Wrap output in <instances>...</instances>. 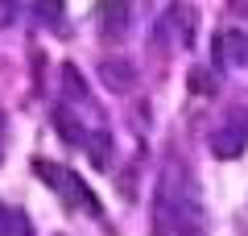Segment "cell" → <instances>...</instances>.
Instances as JSON below:
<instances>
[{"instance_id":"cell-9","label":"cell","mask_w":248,"mask_h":236,"mask_svg":"<svg viewBox=\"0 0 248 236\" xmlns=\"http://www.w3.org/2000/svg\"><path fill=\"white\" fill-rule=\"evenodd\" d=\"M37 17H46V21H58L62 17V0H37Z\"/></svg>"},{"instance_id":"cell-6","label":"cell","mask_w":248,"mask_h":236,"mask_svg":"<svg viewBox=\"0 0 248 236\" xmlns=\"http://www.w3.org/2000/svg\"><path fill=\"white\" fill-rule=\"evenodd\" d=\"M62 87H66V96H71V100H87V79H83V70L75 67V62L62 67Z\"/></svg>"},{"instance_id":"cell-5","label":"cell","mask_w":248,"mask_h":236,"mask_svg":"<svg viewBox=\"0 0 248 236\" xmlns=\"http://www.w3.org/2000/svg\"><path fill=\"white\" fill-rule=\"evenodd\" d=\"M186 87L195 96H215V70L211 67H190L186 70Z\"/></svg>"},{"instance_id":"cell-7","label":"cell","mask_w":248,"mask_h":236,"mask_svg":"<svg viewBox=\"0 0 248 236\" xmlns=\"http://www.w3.org/2000/svg\"><path fill=\"white\" fill-rule=\"evenodd\" d=\"M54 129H58V137H62V141H71V145H79V141H83L79 124H75V116L66 112V108H54Z\"/></svg>"},{"instance_id":"cell-11","label":"cell","mask_w":248,"mask_h":236,"mask_svg":"<svg viewBox=\"0 0 248 236\" xmlns=\"http://www.w3.org/2000/svg\"><path fill=\"white\" fill-rule=\"evenodd\" d=\"M228 9H232V13H240V17H244V13H248V0H228Z\"/></svg>"},{"instance_id":"cell-3","label":"cell","mask_w":248,"mask_h":236,"mask_svg":"<svg viewBox=\"0 0 248 236\" xmlns=\"http://www.w3.org/2000/svg\"><path fill=\"white\" fill-rule=\"evenodd\" d=\"M99 79H104L112 91H133L137 87V67L128 58H104L99 62Z\"/></svg>"},{"instance_id":"cell-8","label":"cell","mask_w":248,"mask_h":236,"mask_svg":"<svg viewBox=\"0 0 248 236\" xmlns=\"http://www.w3.org/2000/svg\"><path fill=\"white\" fill-rule=\"evenodd\" d=\"M108 157H112V137L108 133H95L91 137V162L95 166H108Z\"/></svg>"},{"instance_id":"cell-2","label":"cell","mask_w":248,"mask_h":236,"mask_svg":"<svg viewBox=\"0 0 248 236\" xmlns=\"http://www.w3.org/2000/svg\"><path fill=\"white\" fill-rule=\"evenodd\" d=\"M211 50H215V58H223L228 67H244L248 62V34L244 29H223L211 42Z\"/></svg>"},{"instance_id":"cell-4","label":"cell","mask_w":248,"mask_h":236,"mask_svg":"<svg viewBox=\"0 0 248 236\" xmlns=\"http://www.w3.org/2000/svg\"><path fill=\"white\" fill-rule=\"evenodd\" d=\"M99 21H104V37H124V29H128V0H99Z\"/></svg>"},{"instance_id":"cell-1","label":"cell","mask_w":248,"mask_h":236,"mask_svg":"<svg viewBox=\"0 0 248 236\" xmlns=\"http://www.w3.org/2000/svg\"><path fill=\"white\" fill-rule=\"evenodd\" d=\"M244 149H248V124L232 120V124H223V129H215V133H211V153H215V157H223V162L240 157Z\"/></svg>"},{"instance_id":"cell-10","label":"cell","mask_w":248,"mask_h":236,"mask_svg":"<svg viewBox=\"0 0 248 236\" xmlns=\"http://www.w3.org/2000/svg\"><path fill=\"white\" fill-rule=\"evenodd\" d=\"M13 13H17V4H13V0H0V25H9Z\"/></svg>"}]
</instances>
